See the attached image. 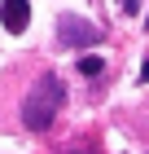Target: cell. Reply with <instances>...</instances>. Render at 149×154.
<instances>
[{
	"label": "cell",
	"instance_id": "cell-2",
	"mask_svg": "<svg viewBox=\"0 0 149 154\" xmlns=\"http://www.w3.org/2000/svg\"><path fill=\"white\" fill-rule=\"evenodd\" d=\"M57 40H61V48H88V44L101 40V31H97L88 18H79V13H66L57 22Z\"/></svg>",
	"mask_w": 149,
	"mask_h": 154
},
{
	"label": "cell",
	"instance_id": "cell-3",
	"mask_svg": "<svg viewBox=\"0 0 149 154\" xmlns=\"http://www.w3.org/2000/svg\"><path fill=\"white\" fill-rule=\"evenodd\" d=\"M0 18H4V31L22 35L26 22H31V5L26 0H0Z\"/></svg>",
	"mask_w": 149,
	"mask_h": 154
},
{
	"label": "cell",
	"instance_id": "cell-5",
	"mask_svg": "<svg viewBox=\"0 0 149 154\" xmlns=\"http://www.w3.org/2000/svg\"><path fill=\"white\" fill-rule=\"evenodd\" d=\"M136 5L140 0H123V13H136Z\"/></svg>",
	"mask_w": 149,
	"mask_h": 154
},
{
	"label": "cell",
	"instance_id": "cell-4",
	"mask_svg": "<svg viewBox=\"0 0 149 154\" xmlns=\"http://www.w3.org/2000/svg\"><path fill=\"white\" fill-rule=\"evenodd\" d=\"M79 71H83V75H101L105 62H101V57H79Z\"/></svg>",
	"mask_w": 149,
	"mask_h": 154
},
{
	"label": "cell",
	"instance_id": "cell-6",
	"mask_svg": "<svg viewBox=\"0 0 149 154\" xmlns=\"http://www.w3.org/2000/svg\"><path fill=\"white\" fill-rule=\"evenodd\" d=\"M140 79H149V62H145V66H140Z\"/></svg>",
	"mask_w": 149,
	"mask_h": 154
},
{
	"label": "cell",
	"instance_id": "cell-1",
	"mask_svg": "<svg viewBox=\"0 0 149 154\" xmlns=\"http://www.w3.org/2000/svg\"><path fill=\"white\" fill-rule=\"evenodd\" d=\"M61 101H66V88H61L57 75H44V79L35 84L31 93H26V106H22V123L31 132H44L53 119H57Z\"/></svg>",
	"mask_w": 149,
	"mask_h": 154
}]
</instances>
